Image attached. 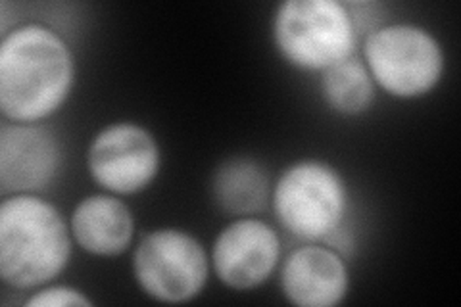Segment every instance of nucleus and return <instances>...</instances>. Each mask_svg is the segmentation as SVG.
Instances as JSON below:
<instances>
[{
	"label": "nucleus",
	"mask_w": 461,
	"mask_h": 307,
	"mask_svg": "<svg viewBox=\"0 0 461 307\" xmlns=\"http://www.w3.org/2000/svg\"><path fill=\"white\" fill-rule=\"evenodd\" d=\"M76 85V56L45 23H22L0 42V110L12 123H41L66 104Z\"/></svg>",
	"instance_id": "f257e3e1"
},
{
	"label": "nucleus",
	"mask_w": 461,
	"mask_h": 307,
	"mask_svg": "<svg viewBox=\"0 0 461 307\" xmlns=\"http://www.w3.org/2000/svg\"><path fill=\"white\" fill-rule=\"evenodd\" d=\"M74 237L52 202L12 194L0 203V279L14 290L47 286L69 266Z\"/></svg>",
	"instance_id": "f03ea898"
},
{
	"label": "nucleus",
	"mask_w": 461,
	"mask_h": 307,
	"mask_svg": "<svg viewBox=\"0 0 461 307\" xmlns=\"http://www.w3.org/2000/svg\"><path fill=\"white\" fill-rule=\"evenodd\" d=\"M271 41L294 69L323 73L356 56L359 32L339 0H286L271 18Z\"/></svg>",
	"instance_id": "7ed1b4c3"
},
{
	"label": "nucleus",
	"mask_w": 461,
	"mask_h": 307,
	"mask_svg": "<svg viewBox=\"0 0 461 307\" xmlns=\"http://www.w3.org/2000/svg\"><path fill=\"white\" fill-rule=\"evenodd\" d=\"M350 193L342 173L320 158H302L273 183L271 210L288 235L325 244L344 227Z\"/></svg>",
	"instance_id": "20e7f679"
},
{
	"label": "nucleus",
	"mask_w": 461,
	"mask_h": 307,
	"mask_svg": "<svg viewBox=\"0 0 461 307\" xmlns=\"http://www.w3.org/2000/svg\"><path fill=\"white\" fill-rule=\"evenodd\" d=\"M362 60L377 89L398 100H417L442 81L446 54L440 41L417 23H386L366 37Z\"/></svg>",
	"instance_id": "39448f33"
},
{
	"label": "nucleus",
	"mask_w": 461,
	"mask_h": 307,
	"mask_svg": "<svg viewBox=\"0 0 461 307\" xmlns=\"http://www.w3.org/2000/svg\"><path fill=\"white\" fill-rule=\"evenodd\" d=\"M212 261L204 244L189 230L154 229L133 250L131 271L137 286L162 303H186L204 292Z\"/></svg>",
	"instance_id": "423d86ee"
},
{
	"label": "nucleus",
	"mask_w": 461,
	"mask_h": 307,
	"mask_svg": "<svg viewBox=\"0 0 461 307\" xmlns=\"http://www.w3.org/2000/svg\"><path fill=\"white\" fill-rule=\"evenodd\" d=\"M86 169L104 193L133 196L158 179L162 149L144 125L115 122L104 125L89 142Z\"/></svg>",
	"instance_id": "0eeeda50"
},
{
	"label": "nucleus",
	"mask_w": 461,
	"mask_h": 307,
	"mask_svg": "<svg viewBox=\"0 0 461 307\" xmlns=\"http://www.w3.org/2000/svg\"><path fill=\"white\" fill-rule=\"evenodd\" d=\"M210 261L229 290H256L281 266V239L264 219L237 217L215 237Z\"/></svg>",
	"instance_id": "6e6552de"
},
{
	"label": "nucleus",
	"mask_w": 461,
	"mask_h": 307,
	"mask_svg": "<svg viewBox=\"0 0 461 307\" xmlns=\"http://www.w3.org/2000/svg\"><path fill=\"white\" fill-rule=\"evenodd\" d=\"M62 144L41 123H12L0 127V193L39 194L62 169Z\"/></svg>",
	"instance_id": "1a4fd4ad"
},
{
	"label": "nucleus",
	"mask_w": 461,
	"mask_h": 307,
	"mask_svg": "<svg viewBox=\"0 0 461 307\" xmlns=\"http://www.w3.org/2000/svg\"><path fill=\"white\" fill-rule=\"evenodd\" d=\"M281 292L298 307H335L350 292V271L346 259L333 248L304 242L281 261Z\"/></svg>",
	"instance_id": "9d476101"
},
{
	"label": "nucleus",
	"mask_w": 461,
	"mask_h": 307,
	"mask_svg": "<svg viewBox=\"0 0 461 307\" xmlns=\"http://www.w3.org/2000/svg\"><path fill=\"white\" fill-rule=\"evenodd\" d=\"M69 229L83 252L95 257H118L133 244L135 217L120 196L103 190L77 203L69 217Z\"/></svg>",
	"instance_id": "9b49d317"
},
{
	"label": "nucleus",
	"mask_w": 461,
	"mask_h": 307,
	"mask_svg": "<svg viewBox=\"0 0 461 307\" xmlns=\"http://www.w3.org/2000/svg\"><path fill=\"white\" fill-rule=\"evenodd\" d=\"M269 171L252 156H230L213 169L210 194L230 217H258L271 206Z\"/></svg>",
	"instance_id": "f8f14e48"
},
{
	"label": "nucleus",
	"mask_w": 461,
	"mask_h": 307,
	"mask_svg": "<svg viewBox=\"0 0 461 307\" xmlns=\"http://www.w3.org/2000/svg\"><path fill=\"white\" fill-rule=\"evenodd\" d=\"M320 85L327 108L344 118H357L367 113L377 98V86L357 54L325 69Z\"/></svg>",
	"instance_id": "ddd939ff"
},
{
	"label": "nucleus",
	"mask_w": 461,
	"mask_h": 307,
	"mask_svg": "<svg viewBox=\"0 0 461 307\" xmlns=\"http://www.w3.org/2000/svg\"><path fill=\"white\" fill-rule=\"evenodd\" d=\"M27 307H91L95 302L83 290L69 284H47L33 290L23 302Z\"/></svg>",
	"instance_id": "4468645a"
}]
</instances>
